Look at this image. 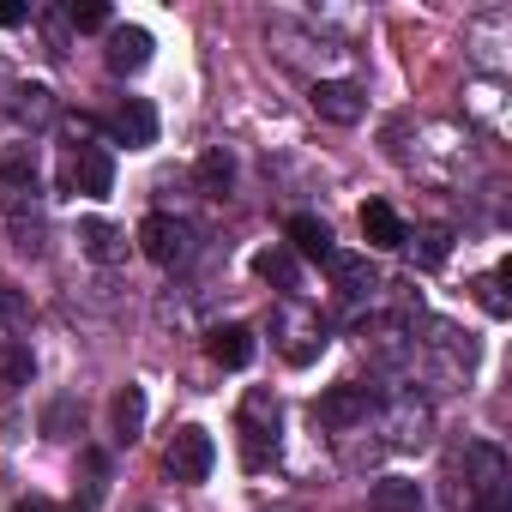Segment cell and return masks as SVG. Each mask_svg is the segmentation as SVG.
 I'll return each mask as SVG.
<instances>
[{"mask_svg": "<svg viewBox=\"0 0 512 512\" xmlns=\"http://www.w3.org/2000/svg\"><path fill=\"white\" fill-rule=\"evenodd\" d=\"M13 512H55V500H37V494H31V500H19Z\"/></svg>", "mask_w": 512, "mask_h": 512, "instance_id": "4316f807", "label": "cell"}, {"mask_svg": "<svg viewBox=\"0 0 512 512\" xmlns=\"http://www.w3.org/2000/svg\"><path fill=\"white\" fill-rule=\"evenodd\" d=\"M368 512H422V488L410 476H386V482H374Z\"/></svg>", "mask_w": 512, "mask_h": 512, "instance_id": "4fadbf2b", "label": "cell"}, {"mask_svg": "<svg viewBox=\"0 0 512 512\" xmlns=\"http://www.w3.org/2000/svg\"><path fill=\"white\" fill-rule=\"evenodd\" d=\"M67 422H73V404L61 398V404H49V416H43V428L55 434V440H67Z\"/></svg>", "mask_w": 512, "mask_h": 512, "instance_id": "cb8c5ba5", "label": "cell"}, {"mask_svg": "<svg viewBox=\"0 0 512 512\" xmlns=\"http://www.w3.org/2000/svg\"><path fill=\"white\" fill-rule=\"evenodd\" d=\"M79 247L91 253V260H103V266H109V260H121V229H115V223H103V217H85V223H79Z\"/></svg>", "mask_w": 512, "mask_h": 512, "instance_id": "ac0fdd59", "label": "cell"}, {"mask_svg": "<svg viewBox=\"0 0 512 512\" xmlns=\"http://www.w3.org/2000/svg\"><path fill=\"white\" fill-rule=\"evenodd\" d=\"M314 416H320L326 428H350V422H362V416H368V386H332V392H320Z\"/></svg>", "mask_w": 512, "mask_h": 512, "instance_id": "30bf717a", "label": "cell"}, {"mask_svg": "<svg viewBox=\"0 0 512 512\" xmlns=\"http://www.w3.org/2000/svg\"><path fill=\"white\" fill-rule=\"evenodd\" d=\"M37 380V356L31 344H0V392H19Z\"/></svg>", "mask_w": 512, "mask_h": 512, "instance_id": "e0dca14e", "label": "cell"}, {"mask_svg": "<svg viewBox=\"0 0 512 512\" xmlns=\"http://www.w3.org/2000/svg\"><path fill=\"white\" fill-rule=\"evenodd\" d=\"M67 19H73L79 31H103V25H109V7H97V0H85V7H73Z\"/></svg>", "mask_w": 512, "mask_h": 512, "instance_id": "603a6c76", "label": "cell"}, {"mask_svg": "<svg viewBox=\"0 0 512 512\" xmlns=\"http://www.w3.org/2000/svg\"><path fill=\"white\" fill-rule=\"evenodd\" d=\"M67 187H73V193L103 199V193L115 187V157H109L103 145H79V151L67 157Z\"/></svg>", "mask_w": 512, "mask_h": 512, "instance_id": "277c9868", "label": "cell"}, {"mask_svg": "<svg viewBox=\"0 0 512 512\" xmlns=\"http://www.w3.org/2000/svg\"><path fill=\"white\" fill-rule=\"evenodd\" d=\"M13 25H25V7L19 0H0V31H13Z\"/></svg>", "mask_w": 512, "mask_h": 512, "instance_id": "d4e9b609", "label": "cell"}, {"mask_svg": "<svg viewBox=\"0 0 512 512\" xmlns=\"http://www.w3.org/2000/svg\"><path fill=\"white\" fill-rule=\"evenodd\" d=\"M205 350H211L217 368H247V362H253V332H247V326H217Z\"/></svg>", "mask_w": 512, "mask_h": 512, "instance_id": "8fae6325", "label": "cell"}, {"mask_svg": "<svg viewBox=\"0 0 512 512\" xmlns=\"http://www.w3.org/2000/svg\"><path fill=\"white\" fill-rule=\"evenodd\" d=\"M19 115H25L31 127H49V121H55V97H49V85H25V91H19Z\"/></svg>", "mask_w": 512, "mask_h": 512, "instance_id": "d6986e66", "label": "cell"}, {"mask_svg": "<svg viewBox=\"0 0 512 512\" xmlns=\"http://www.w3.org/2000/svg\"><path fill=\"white\" fill-rule=\"evenodd\" d=\"M266 440L278 446V404L266 392H253L247 410H241V452H247V464H266Z\"/></svg>", "mask_w": 512, "mask_h": 512, "instance_id": "3957f363", "label": "cell"}, {"mask_svg": "<svg viewBox=\"0 0 512 512\" xmlns=\"http://www.w3.org/2000/svg\"><path fill=\"white\" fill-rule=\"evenodd\" d=\"M362 109H368V103H362V91H356L350 79H320V85H314V115H320V121H332V127H356Z\"/></svg>", "mask_w": 512, "mask_h": 512, "instance_id": "8992f818", "label": "cell"}, {"mask_svg": "<svg viewBox=\"0 0 512 512\" xmlns=\"http://www.w3.org/2000/svg\"><path fill=\"white\" fill-rule=\"evenodd\" d=\"M290 253H302V260H326L332 253V229H326V217H290Z\"/></svg>", "mask_w": 512, "mask_h": 512, "instance_id": "5bb4252c", "label": "cell"}, {"mask_svg": "<svg viewBox=\"0 0 512 512\" xmlns=\"http://www.w3.org/2000/svg\"><path fill=\"white\" fill-rule=\"evenodd\" d=\"M115 139H121L127 151H145V145H157V109H151L145 97H127V103L115 109Z\"/></svg>", "mask_w": 512, "mask_h": 512, "instance_id": "ba28073f", "label": "cell"}, {"mask_svg": "<svg viewBox=\"0 0 512 512\" xmlns=\"http://www.w3.org/2000/svg\"><path fill=\"white\" fill-rule=\"evenodd\" d=\"M109 428H115V440H139V428H145V392L139 386H121L109 398Z\"/></svg>", "mask_w": 512, "mask_h": 512, "instance_id": "7c38bea8", "label": "cell"}, {"mask_svg": "<svg viewBox=\"0 0 512 512\" xmlns=\"http://www.w3.org/2000/svg\"><path fill=\"white\" fill-rule=\"evenodd\" d=\"M253 272H260L266 284H278V290H296L302 284V266H296L290 247H260V253H253Z\"/></svg>", "mask_w": 512, "mask_h": 512, "instance_id": "9a60e30c", "label": "cell"}, {"mask_svg": "<svg viewBox=\"0 0 512 512\" xmlns=\"http://www.w3.org/2000/svg\"><path fill=\"white\" fill-rule=\"evenodd\" d=\"M0 314H7V320H25V302H19L13 290H0Z\"/></svg>", "mask_w": 512, "mask_h": 512, "instance_id": "484cf974", "label": "cell"}, {"mask_svg": "<svg viewBox=\"0 0 512 512\" xmlns=\"http://www.w3.org/2000/svg\"><path fill=\"white\" fill-rule=\"evenodd\" d=\"M362 235H368V247H374V253H398V247L410 241L404 217H398L386 199H368V205H362Z\"/></svg>", "mask_w": 512, "mask_h": 512, "instance_id": "52a82bcc", "label": "cell"}, {"mask_svg": "<svg viewBox=\"0 0 512 512\" xmlns=\"http://www.w3.org/2000/svg\"><path fill=\"white\" fill-rule=\"evenodd\" d=\"M163 464H169V476L175 482H205L211 476V464H217V446H211V434L205 428H175L169 434V452H163Z\"/></svg>", "mask_w": 512, "mask_h": 512, "instance_id": "6da1fadb", "label": "cell"}, {"mask_svg": "<svg viewBox=\"0 0 512 512\" xmlns=\"http://www.w3.org/2000/svg\"><path fill=\"white\" fill-rule=\"evenodd\" d=\"M476 302H482L494 320H506V296H500V278H476Z\"/></svg>", "mask_w": 512, "mask_h": 512, "instance_id": "7402d4cb", "label": "cell"}, {"mask_svg": "<svg viewBox=\"0 0 512 512\" xmlns=\"http://www.w3.org/2000/svg\"><path fill=\"white\" fill-rule=\"evenodd\" d=\"M326 272H332L350 296H368V290H374V266L362 260V253H338V247H332V253H326Z\"/></svg>", "mask_w": 512, "mask_h": 512, "instance_id": "2e32d148", "label": "cell"}, {"mask_svg": "<svg viewBox=\"0 0 512 512\" xmlns=\"http://www.w3.org/2000/svg\"><path fill=\"white\" fill-rule=\"evenodd\" d=\"M25 199H37V157L13 145V151H0V205L25 211Z\"/></svg>", "mask_w": 512, "mask_h": 512, "instance_id": "5b68a950", "label": "cell"}, {"mask_svg": "<svg viewBox=\"0 0 512 512\" xmlns=\"http://www.w3.org/2000/svg\"><path fill=\"white\" fill-rule=\"evenodd\" d=\"M139 247H145V260H151V266H181V260H187V223L151 211V217L139 223Z\"/></svg>", "mask_w": 512, "mask_h": 512, "instance_id": "7a4b0ae2", "label": "cell"}, {"mask_svg": "<svg viewBox=\"0 0 512 512\" xmlns=\"http://www.w3.org/2000/svg\"><path fill=\"white\" fill-rule=\"evenodd\" d=\"M151 61V31L145 25H115L109 31V73H139Z\"/></svg>", "mask_w": 512, "mask_h": 512, "instance_id": "9c48e42d", "label": "cell"}, {"mask_svg": "<svg viewBox=\"0 0 512 512\" xmlns=\"http://www.w3.org/2000/svg\"><path fill=\"white\" fill-rule=\"evenodd\" d=\"M199 175H205V187H211V193H223V187H229V157H223V151H211V157L199 163Z\"/></svg>", "mask_w": 512, "mask_h": 512, "instance_id": "44dd1931", "label": "cell"}, {"mask_svg": "<svg viewBox=\"0 0 512 512\" xmlns=\"http://www.w3.org/2000/svg\"><path fill=\"white\" fill-rule=\"evenodd\" d=\"M446 253H452V235H446V229H428V235H422V266H428V272L446 266Z\"/></svg>", "mask_w": 512, "mask_h": 512, "instance_id": "ffe728a7", "label": "cell"}]
</instances>
